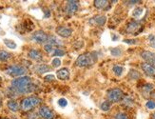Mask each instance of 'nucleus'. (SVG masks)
I'll return each instance as SVG.
<instances>
[{
  "label": "nucleus",
  "mask_w": 155,
  "mask_h": 119,
  "mask_svg": "<svg viewBox=\"0 0 155 119\" xmlns=\"http://www.w3.org/2000/svg\"><path fill=\"white\" fill-rule=\"evenodd\" d=\"M147 39H149V44H150V47L155 48V35H150L149 37H147Z\"/></svg>",
  "instance_id": "30"
},
{
  "label": "nucleus",
  "mask_w": 155,
  "mask_h": 119,
  "mask_svg": "<svg viewBox=\"0 0 155 119\" xmlns=\"http://www.w3.org/2000/svg\"><path fill=\"white\" fill-rule=\"evenodd\" d=\"M124 42L127 43V44H130V45H132V44H136V43H137V40H134V39H125Z\"/></svg>",
  "instance_id": "35"
},
{
  "label": "nucleus",
  "mask_w": 155,
  "mask_h": 119,
  "mask_svg": "<svg viewBox=\"0 0 155 119\" xmlns=\"http://www.w3.org/2000/svg\"><path fill=\"white\" fill-rule=\"evenodd\" d=\"M141 57H142L147 63H149L155 67V54L149 51H144L141 52Z\"/></svg>",
  "instance_id": "10"
},
{
  "label": "nucleus",
  "mask_w": 155,
  "mask_h": 119,
  "mask_svg": "<svg viewBox=\"0 0 155 119\" xmlns=\"http://www.w3.org/2000/svg\"><path fill=\"white\" fill-rule=\"evenodd\" d=\"M35 85L32 82V79L30 76H21L13 79L11 83V92L13 94L21 95V94H27L35 91Z\"/></svg>",
  "instance_id": "1"
},
{
  "label": "nucleus",
  "mask_w": 155,
  "mask_h": 119,
  "mask_svg": "<svg viewBox=\"0 0 155 119\" xmlns=\"http://www.w3.org/2000/svg\"><path fill=\"white\" fill-rule=\"evenodd\" d=\"M3 42H4V44L8 47L9 49H12V50H15L16 49V47H17V45H16V43L15 42V41H12V40H10V39H7V38H5V39H3Z\"/></svg>",
  "instance_id": "21"
},
{
  "label": "nucleus",
  "mask_w": 155,
  "mask_h": 119,
  "mask_svg": "<svg viewBox=\"0 0 155 119\" xmlns=\"http://www.w3.org/2000/svg\"><path fill=\"white\" fill-rule=\"evenodd\" d=\"M35 71L39 74H46V72L51 71V67H50V66L47 64H38L35 67Z\"/></svg>",
  "instance_id": "15"
},
{
  "label": "nucleus",
  "mask_w": 155,
  "mask_h": 119,
  "mask_svg": "<svg viewBox=\"0 0 155 119\" xmlns=\"http://www.w3.org/2000/svg\"><path fill=\"white\" fill-rule=\"evenodd\" d=\"M54 75H52V74H49V75H47V76H45L44 77V80L46 81V82H51V81H53L54 80Z\"/></svg>",
  "instance_id": "34"
},
{
  "label": "nucleus",
  "mask_w": 155,
  "mask_h": 119,
  "mask_svg": "<svg viewBox=\"0 0 155 119\" xmlns=\"http://www.w3.org/2000/svg\"><path fill=\"white\" fill-rule=\"evenodd\" d=\"M65 51L61 49H55L52 52V56H64Z\"/></svg>",
  "instance_id": "28"
},
{
  "label": "nucleus",
  "mask_w": 155,
  "mask_h": 119,
  "mask_svg": "<svg viewBox=\"0 0 155 119\" xmlns=\"http://www.w3.org/2000/svg\"><path fill=\"white\" fill-rule=\"evenodd\" d=\"M48 43L51 44V46H53L54 48L56 49H59V47H61V46H63V43L62 41L60 40V39H58L57 37L55 36H49V40H48Z\"/></svg>",
  "instance_id": "17"
},
{
  "label": "nucleus",
  "mask_w": 155,
  "mask_h": 119,
  "mask_svg": "<svg viewBox=\"0 0 155 119\" xmlns=\"http://www.w3.org/2000/svg\"><path fill=\"white\" fill-rule=\"evenodd\" d=\"M11 58H12V55H11V54H9L8 51H0V61L6 62V61H8L9 59H11Z\"/></svg>",
  "instance_id": "20"
},
{
  "label": "nucleus",
  "mask_w": 155,
  "mask_h": 119,
  "mask_svg": "<svg viewBox=\"0 0 155 119\" xmlns=\"http://www.w3.org/2000/svg\"><path fill=\"white\" fill-rule=\"evenodd\" d=\"M95 61H97V56H95L94 52H90V54H84L79 55L78 58L76 59L75 64L78 67L84 68L93 65L95 63Z\"/></svg>",
  "instance_id": "2"
},
{
  "label": "nucleus",
  "mask_w": 155,
  "mask_h": 119,
  "mask_svg": "<svg viewBox=\"0 0 155 119\" xmlns=\"http://www.w3.org/2000/svg\"><path fill=\"white\" fill-rule=\"evenodd\" d=\"M0 119H8V118H6V117H1Z\"/></svg>",
  "instance_id": "40"
},
{
  "label": "nucleus",
  "mask_w": 155,
  "mask_h": 119,
  "mask_svg": "<svg viewBox=\"0 0 155 119\" xmlns=\"http://www.w3.org/2000/svg\"><path fill=\"white\" fill-rule=\"evenodd\" d=\"M1 107H2V99L0 98V108H1Z\"/></svg>",
  "instance_id": "38"
},
{
  "label": "nucleus",
  "mask_w": 155,
  "mask_h": 119,
  "mask_svg": "<svg viewBox=\"0 0 155 119\" xmlns=\"http://www.w3.org/2000/svg\"><path fill=\"white\" fill-rule=\"evenodd\" d=\"M110 54L112 56H120L122 55V51H121L119 48H112V49H110Z\"/></svg>",
  "instance_id": "26"
},
{
  "label": "nucleus",
  "mask_w": 155,
  "mask_h": 119,
  "mask_svg": "<svg viewBox=\"0 0 155 119\" xmlns=\"http://www.w3.org/2000/svg\"><path fill=\"white\" fill-rule=\"evenodd\" d=\"M139 28H140V23L139 22L131 21L127 26V31L130 32V34H134V32H137Z\"/></svg>",
  "instance_id": "16"
},
{
  "label": "nucleus",
  "mask_w": 155,
  "mask_h": 119,
  "mask_svg": "<svg viewBox=\"0 0 155 119\" xmlns=\"http://www.w3.org/2000/svg\"><path fill=\"white\" fill-rule=\"evenodd\" d=\"M130 79H137V78H139L140 77V74H138V72L136 71H133V70H131L130 71Z\"/></svg>",
  "instance_id": "31"
},
{
  "label": "nucleus",
  "mask_w": 155,
  "mask_h": 119,
  "mask_svg": "<svg viewBox=\"0 0 155 119\" xmlns=\"http://www.w3.org/2000/svg\"><path fill=\"white\" fill-rule=\"evenodd\" d=\"M5 72L12 77H21L27 72V69L21 65H11L5 70Z\"/></svg>",
  "instance_id": "4"
},
{
  "label": "nucleus",
  "mask_w": 155,
  "mask_h": 119,
  "mask_svg": "<svg viewBox=\"0 0 155 119\" xmlns=\"http://www.w3.org/2000/svg\"><path fill=\"white\" fill-rule=\"evenodd\" d=\"M114 119H129V117H127V115L124 114V112H118V114H116L115 116H114Z\"/></svg>",
  "instance_id": "32"
},
{
  "label": "nucleus",
  "mask_w": 155,
  "mask_h": 119,
  "mask_svg": "<svg viewBox=\"0 0 155 119\" xmlns=\"http://www.w3.org/2000/svg\"><path fill=\"white\" fill-rule=\"evenodd\" d=\"M141 68L144 71V72L149 76H152L154 77L155 76V67L149 63H143L141 65Z\"/></svg>",
  "instance_id": "13"
},
{
  "label": "nucleus",
  "mask_w": 155,
  "mask_h": 119,
  "mask_svg": "<svg viewBox=\"0 0 155 119\" xmlns=\"http://www.w3.org/2000/svg\"><path fill=\"white\" fill-rule=\"evenodd\" d=\"M7 106H8L9 110L12 111H13V112L18 111L19 109H20L19 104L16 101H15V100H9L8 103H7Z\"/></svg>",
  "instance_id": "19"
},
{
  "label": "nucleus",
  "mask_w": 155,
  "mask_h": 119,
  "mask_svg": "<svg viewBox=\"0 0 155 119\" xmlns=\"http://www.w3.org/2000/svg\"><path fill=\"white\" fill-rule=\"evenodd\" d=\"M152 119H155V112L152 114Z\"/></svg>",
  "instance_id": "39"
},
{
  "label": "nucleus",
  "mask_w": 155,
  "mask_h": 119,
  "mask_svg": "<svg viewBox=\"0 0 155 119\" xmlns=\"http://www.w3.org/2000/svg\"><path fill=\"white\" fill-rule=\"evenodd\" d=\"M31 39L37 44H47L49 40V35L43 31H36L31 35Z\"/></svg>",
  "instance_id": "5"
},
{
  "label": "nucleus",
  "mask_w": 155,
  "mask_h": 119,
  "mask_svg": "<svg viewBox=\"0 0 155 119\" xmlns=\"http://www.w3.org/2000/svg\"><path fill=\"white\" fill-rule=\"evenodd\" d=\"M100 108L103 111H107L110 109V101H104L102 104H101Z\"/></svg>",
  "instance_id": "24"
},
{
  "label": "nucleus",
  "mask_w": 155,
  "mask_h": 119,
  "mask_svg": "<svg viewBox=\"0 0 155 119\" xmlns=\"http://www.w3.org/2000/svg\"><path fill=\"white\" fill-rule=\"evenodd\" d=\"M126 3H129L130 5H133V4H136V3H139V1H127Z\"/></svg>",
  "instance_id": "37"
},
{
  "label": "nucleus",
  "mask_w": 155,
  "mask_h": 119,
  "mask_svg": "<svg viewBox=\"0 0 155 119\" xmlns=\"http://www.w3.org/2000/svg\"><path fill=\"white\" fill-rule=\"evenodd\" d=\"M112 71L113 74H115L116 76H121L123 74V71H124V68L122 67V66H114L113 69H112Z\"/></svg>",
  "instance_id": "22"
},
{
  "label": "nucleus",
  "mask_w": 155,
  "mask_h": 119,
  "mask_svg": "<svg viewBox=\"0 0 155 119\" xmlns=\"http://www.w3.org/2000/svg\"><path fill=\"white\" fill-rule=\"evenodd\" d=\"M38 112H39V115L43 119H53L54 118V114H53V111L50 108L47 107V106H41L38 110Z\"/></svg>",
  "instance_id": "7"
},
{
  "label": "nucleus",
  "mask_w": 155,
  "mask_h": 119,
  "mask_svg": "<svg viewBox=\"0 0 155 119\" xmlns=\"http://www.w3.org/2000/svg\"><path fill=\"white\" fill-rule=\"evenodd\" d=\"M55 32H56V35L59 36L64 37V38H68L71 35L72 30L69 27H65V26H59V27L56 28Z\"/></svg>",
  "instance_id": "9"
},
{
  "label": "nucleus",
  "mask_w": 155,
  "mask_h": 119,
  "mask_svg": "<svg viewBox=\"0 0 155 119\" xmlns=\"http://www.w3.org/2000/svg\"><path fill=\"white\" fill-rule=\"evenodd\" d=\"M107 21V17L105 15H96L92 17L89 23L92 26H104Z\"/></svg>",
  "instance_id": "12"
},
{
  "label": "nucleus",
  "mask_w": 155,
  "mask_h": 119,
  "mask_svg": "<svg viewBox=\"0 0 155 119\" xmlns=\"http://www.w3.org/2000/svg\"><path fill=\"white\" fill-rule=\"evenodd\" d=\"M146 106H147V109L153 110V109H155V102L152 101V100H150V101H147V102Z\"/></svg>",
  "instance_id": "33"
},
{
  "label": "nucleus",
  "mask_w": 155,
  "mask_h": 119,
  "mask_svg": "<svg viewBox=\"0 0 155 119\" xmlns=\"http://www.w3.org/2000/svg\"><path fill=\"white\" fill-rule=\"evenodd\" d=\"M57 103H58V105L61 108H65V107H67V106H68V100H67L66 98H60Z\"/></svg>",
  "instance_id": "29"
},
{
  "label": "nucleus",
  "mask_w": 155,
  "mask_h": 119,
  "mask_svg": "<svg viewBox=\"0 0 155 119\" xmlns=\"http://www.w3.org/2000/svg\"><path fill=\"white\" fill-rule=\"evenodd\" d=\"M56 76L60 80H68L70 78V71L67 68H62L56 71Z\"/></svg>",
  "instance_id": "14"
},
{
  "label": "nucleus",
  "mask_w": 155,
  "mask_h": 119,
  "mask_svg": "<svg viewBox=\"0 0 155 119\" xmlns=\"http://www.w3.org/2000/svg\"><path fill=\"white\" fill-rule=\"evenodd\" d=\"M79 8V2L78 1H72V0H70V1L66 2V12L68 15H73L78 11Z\"/></svg>",
  "instance_id": "8"
},
{
  "label": "nucleus",
  "mask_w": 155,
  "mask_h": 119,
  "mask_svg": "<svg viewBox=\"0 0 155 119\" xmlns=\"http://www.w3.org/2000/svg\"><path fill=\"white\" fill-rule=\"evenodd\" d=\"M41 103V99L37 96H28L24 98L20 104V109L24 111H29Z\"/></svg>",
  "instance_id": "3"
},
{
  "label": "nucleus",
  "mask_w": 155,
  "mask_h": 119,
  "mask_svg": "<svg viewBox=\"0 0 155 119\" xmlns=\"http://www.w3.org/2000/svg\"><path fill=\"white\" fill-rule=\"evenodd\" d=\"M143 12H144V10H143L142 8H136L135 10L133 11V12H132V15H133L134 17L138 18V17H140L141 15H143Z\"/></svg>",
  "instance_id": "25"
},
{
  "label": "nucleus",
  "mask_w": 155,
  "mask_h": 119,
  "mask_svg": "<svg viewBox=\"0 0 155 119\" xmlns=\"http://www.w3.org/2000/svg\"><path fill=\"white\" fill-rule=\"evenodd\" d=\"M123 97V91L118 88L115 89H111L107 91V99H109L110 102L116 103L119 102Z\"/></svg>",
  "instance_id": "6"
},
{
  "label": "nucleus",
  "mask_w": 155,
  "mask_h": 119,
  "mask_svg": "<svg viewBox=\"0 0 155 119\" xmlns=\"http://www.w3.org/2000/svg\"><path fill=\"white\" fill-rule=\"evenodd\" d=\"M111 39L112 41H117L119 39V35H116L115 34H111Z\"/></svg>",
  "instance_id": "36"
},
{
  "label": "nucleus",
  "mask_w": 155,
  "mask_h": 119,
  "mask_svg": "<svg viewBox=\"0 0 155 119\" xmlns=\"http://www.w3.org/2000/svg\"><path fill=\"white\" fill-rule=\"evenodd\" d=\"M28 57L35 61H42L43 60V55L41 54V51L36 49H31L28 52Z\"/></svg>",
  "instance_id": "11"
},
{
  "label": "nucleus",
  "mask_w": 155,
  "mask_h": 119,
  "mask_svg": "<svg viewBox=\"0 0 155 119\" xmlns=\"http://www.w3.org/2000/svg\"><path fill=\"white\" fill-rule=\"evenodd\" d=\"M60 65H61V60H60L58 57H55L52 59V61H51L52 68H58Z\"/></svg>",
  "instance_id": "27"
},
{
  "label": "nucleus",
  "mask_w": 155,
  "mask_h": 119,
  "mask_svg": "<svg viewBox=\"0 0 155 119\" xmlns=\"http://www.w3.org/2000/svg\"><path fill=\"white\" fill-rule=\"evenodd\" d=\"M56 48H54L53 46H51V44H49V43H47V44H45L44 45V51L47 52V54H50V55H52V52L54 51V50H55Z\"/></svg>",
  "instance_id": "23"
},
{
  "label": "nucleus",
  "mask_w": 155,
  "mask_h": 119,
  "mask_svg": "<svg viewBox=\"0 0 155 119\" xmlns=\"http://www.w3.org/2000/svg\"><path fill=\"white\" fill-rule=\"evenodd\" d=\"M109 1H107V0H96V1H94V6H95V8L97 9H100V10H105L109 7Z\"/></svg>",
  "instance_id": "18"
}]
</instances>
